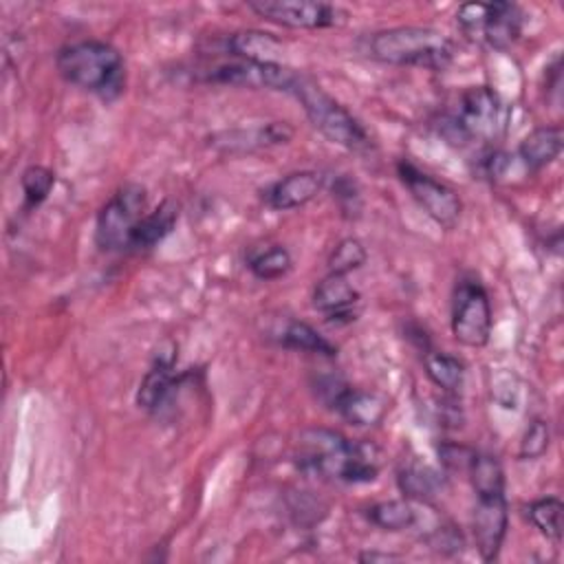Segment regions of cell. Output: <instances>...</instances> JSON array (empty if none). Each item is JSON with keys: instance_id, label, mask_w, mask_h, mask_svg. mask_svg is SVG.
Instances as JSON below:
<instances>
[{"instance_id": "cell-1", "label": "cell", "mask_w": 564, "mask_h": 564, "mask_svg": "<svg viewBox=\"0 0 564 564\" xmlns=\"http://www.w3.org/2000/svg\"><path fill=\"white\" fill-rule=\"evenodd\" d=\"M297 463L311 474L344 482H368L379 471L372 447L352 443L339 432L324 427L302 432Z\"/></svg>"}, {"instance_id": "cell-2", "label": "cell", "mask_w": 564, "mask_h": 564, "mask_svg": "<svg viewBox=\"0 0 564 564\" xmlns=\"http://www.w3.org/2000/svg\"><path fill=\"white\" fill-rule=\"evenodd\" d=\"M55 66L68 84L90 90L104 99L117 97L123 88V57L108 42L82 40L66 44L59 48Z\"/></svg>"}, {"instance_id": "cell-3", "label": "cell", "mask_w": 564, "mask_h": 564, "mask_svg": "<svg viewBox=\"0 0 564 564\" xmlns=\"http://www.w3.org/2000/svg\"><path fill=\"white\" fill-rule=\"evenodd\" d=\"M368 51L375 59L394 66H421L443 70L454 59V42L432 26H392L370 37Z\"/></svg>"}, {"instance_id": "cell-4", "label": "cell", "mask_w": 564, "mask_h": 564, "mask_svg": "<svg viewBox=\"0 0 564 564\" xmlns=\"http://www.w3.org/2000/svg\"><path fill=\"white\" fill-rule=\"evenodd\" d=\"M289 93L295 95V99L302 104L308 121L330 143H337L350 152H368L372 148V141H370L366 128L311 77L297 73Z\"/></svg>"}, {"instance_id": "cell-5", "label": "cell", "mask_w": 564, "mask_h": 564, "mask_svg": "<svg viewBox=\"0 0 564 564\" xmlns=\"http://www.w3.org/2000/svg\"><path fill=\"white\" fill-rule=\"evenodd\" d=\"M456 22L467 40L505 51L518 42L524 15L513 2H467L458 7Z\"/></svg>"}, {"instance_id": "cell-6", "label": "cell", "mask_w": 564, "mask_h": 564, "mask_svg": "<svg viewBox=\"0 0 564 564\" xmlns=\"http://www.w3.org/2000/svg\"><path fill=\"white\" fill-rule=\"evenodd\" d=\"M449 126L458 143L496 141L507 128V108L494 88L471 86L460 95L458 115Z\"/></svg>"}, {"instance_id": "cell-7", "label": "cell", "mask_w": 564, "mask_h": 564, "mask_svg": "<svg viewBox=\"0 0 564 564\" xmlns=\"http://www.w3.org/2000/svg\"><path fill=\"white\" fill-rule=\"evenodd\" d=\"M145 189L137 183H128L112 194V198L99 209L95 225V240L106 251L128 249L134 225L145 216Z\"/></svg>"}, {"instance_id": "cell-8", "label": "cell", "mask_w": 564, "mask_h": 564, "mask_svg": "<svg viewBox=\"0 0 564 564\" xmlns=\"http://www.w3.org/2000/svg\"><path fill=\"white\" fill-rule=\"evenodd\" d=\"M452 333L469 348H480L491 335V304L476 278H463L452 297Z\"/></svg>"}, {"instance_id": "cell-9", "label": "cell", "mask_w": 564, "mask_h": 564, "mask_svg": "<svg viewBox=\"0 0 564 564\" xmlns=\"http://www.w3.org/2000/svg\"><path fill=\"white\" fill-rule=\"evenodd\" d=\"M397 170H399V176H401L403 185L412 194V198L419 203V207L436 225H441L445 229H452L458 223L460 212H463V203L449 185H445V183L436 181L434 176L421 172L410 161H399Z\"/></svg>"}, {"instance_id": "cell-10", "label": "cell", "mask_w": 564, "mask_h": 564, "mask_svg": "<svg viewBox=\"0 0 564 564\" xmlns=\"http://www.w3.org/2000/svg\"><path fill=\"white\" fill-rule=\"evenodd\" d=\"M247 7L260 18L289 29H328L344 24L348 18L341 7L315 0H249Z\"/></svg>"}, {"instance_id": "cell-11", "label": "cell", "mask_w": 564, "mask_h": 564, "mask_svg": "<svg viewBox=\"0 0 564 564\" xmlns=\"http://www.w3.org/2000/svg\"><path fill=\"white\" fill-rule=\"evenodd\" d=\"M297 73L286 64H260L249 59H229L225 64L212 66L207 82L247 86V88H269V90H291Z\"/></svg>"}, {"instance_id": "cell-12", "label": "cell", "mask_w": 564, "mask_h": 564, "mask_svg": "<svg viewBox=\"0 0 564 564\" xmlns=\"http://www.w3.org/2000/svg\"><path fill=\"white\" fill-rule=\"evenodd\" d=\"M507 500L505 491L498 494H478L474 509V542L485 562L498 557L502 540L507 535Z\"/></svg>"}, {"instance_id": "cell-13", "label": "cell", "mask_w": 564, "mask_h": 564, "mask_svg": "<svg viewBox=\"0 0 564 564\" xmlns=\"http://www.w3.org/2000/svg\"><path fill=\"white\" fill-rule=\"evenodd\" d=\"M313 306L330 322H350L357 317L359 291L348 282L346 275L328 273L313 291Z\"/></svg>"}, {"instance_id": "cell-14", "label": "cell", "mask_w": 564, "mask_h": 564, "mask_svg": "<svg viewBox=\"0 0 564 564\" xmlns=\"http://www.w3.org/2000/svg\"><path fill=\"white\" fill-rule=\"evenodd\" d=\"M319 189H322V174H317L313 170H300V172H291L284 178L275 181L264 192V198L271 209L286 212V209L306 205L308 200H313L317 196Z\"/></svg>"}, {"instance_id": "cell-15", "label": "cell", "mask_w": 564, "mask_h": 564, "mask_svg": "<svg viewBox=\"0 0 564 564\" xmlns=\"http://www.w3.org/2000/svg\"><path fill=\"white\" fill-rule=\"evenodd\" d=\"M293 128L286 121H271L267 126H258L251 130H231L223 132L220 139L214 137L212 145L229 152H249L258 148H269V145H280L291 141Z\"/></svg>"}, {"instance_id": "cell-16", "label": "cell", "mask_w": 564, "mask_h": 564, "mask_svg": "<svg viewBox=\"0 0 564 564\" xmlns=\"http://www.w3.org/2000/svg\"><path fill=\"white\" fill-rule=\"evenodd\" d=\"M176 388V375H174V352H161L152 368L145 372L143 381L139 383L137 403L139 408L148 412H159L172 390Z\"/></svg>"}, {"instance_id": "cell-17", "label": "cell", "mask_w": 564, "mask_h": 564, "mask_svg": "<svg viewBox=\"0 0 564 564\" xmlns=\"http://www.w3.org/2000/svg\"><path fill=\"white\" fill-rule=\"evenodd\" d=\"M227 53L240 59L260 62V64H284V46L278 37L264 31H240L227 37Z\"/></svg>"}, {"instance_id": "cell-18", "label": "cell", "mask_w": 564, "mask_h": 564, "mask_svg": "<svg viewBox=\"0 0 564 564\" xmlns=\"http://www.w3.org/2000/svg\"><path fill=\"white\" fill-rule=\"evenodd\" d=\"M330 408L337 410L344 421H348L350 425H359V427L375 425L386 414V401L379 394L366 392V390H355L350 386H346L341 390V394L335 399V403Z\"/></svg>"}, {"instance_id": "cell-19", "label": "cell", "mask_w": 564, "mask_h": 564, "mask_svg": "<svg viewBox=\"0 0 564 564\" xmlns=\"http://www.w3.org/2000/svg\"><path fill=\"white\" fill-rule=\"evenodd\" d=\"M562 143H564V137L560 126H540V128H533L520 141L518 154L529 170H542L544 165L557 159V154L562 152Z\"/></svg>"}, {"instance_id": "cell-20", "label": "cell", "mask_w": 564, "mask_h": 564, "mask_svg": "<svg viewBox=\"0 0 564 564\" xmlns=\"http://www.w3.org/2000/svg\"><path fill=\"white\" fill-rule=\"evenodd\" d=\"M178 216V207L172 200H163L154 212L145 214L132 229L128 249L141 251L152 249L156 242H161L174 227Z\"/></svg>"}, {"instance_id": "cell-21", "label": "cell", "mask_w": 564, "mask_h": 564, "mask_svg": "<svg viewBox=\"0 0 564 564\" xmlns=\"http://www.w3.org/2000/svg\"><path fill=\"white\" fill-rule=\"evenodd\" d=\"M423 366L434 386L445 392H458L465 381V366L456 357L438 350H427L423 355Z\"/></svg>"}, {"instance_id": "cell-22", "label": "cell", "mask_w": 564, "mask_h": 564, "mask_svg": "<svg viewBox=\"0 0 564 564\" xmlns=\"http://www.w3.org/2000/svg\"><path fill=\"white\" fill-rule=\"evenodd\" d=\"M562 511L564 505L557 496H546L540 500H533L527 509L529 520L533 522V527L553 544H560L562 540Z\"/></svg>"}, {"instance_id": "cell-23", "label": "cell", "mask_w": 564, "mask_h": 564, "mask_svg": "<svg viewBox=\"0 0 564 564\" xmlns=\"http://www.w3.org/2000/svg\"><path fill=\"white\" fill-rule=\"evenodd\" d=\"M399 489L403 491V496L408 498H416V500H430L438 487H441V478L438 474L421 463H410L405 465L399 476Z\"/></svg>"}, {"instance_id": "cell-24", "label": "cell", "mask_w": 564, "mask_h": 564, "mask_svg": "<svg viewBox=\"0 0 564 564\" xmlns=\"http://www.w3.org/2000/svg\"><path fill=\"white\" fill-rule=\"evenodd\" d=\"M368 520L386 531H401L416 522V511L410 500H383L368 509Z\"/></svg>"}, {"instance_id": "cell-25", "label": "cell", "mask_w": 564, "mask_h": 564, "mask_svg": "<svg viewBox=\"0 0 564 564\" xmlns=\"http://www.w3.org/2000/svg\"><path fill=\"white\" fill-rule=\"evenodd\" d=\"M469 478L471 487L478 494H498L505 491V471L496 456L489 454H476L469 465Z\"/></svg>"}, {"instance_id": "cell-26", "label": "cell", "mask_w": 564, "mask_h": 564, "mask_svg": "<svg viewBox=\"0 0 564 564\" xmlns=\"http://www.w3.org/2000/svg\"><path fill=\"white\" fill-rule=\"evenodd\" d=\"M282 346L304 352H317V355H335V346L322 337L311 324L306 322H291L282 333Z\"/></svg>"}, {"instance_id": "cell-27", "label": "cell", "mask_w": 564, "mask_h": 564, "mask_svg": "<svg viewBox=\"0 0 564 564\" xmlns=\"http://www.w3.org/2000/svg\"><path fill=\"white\" fill-rule=\"evenodd\" d=\"M20 185H22V194H24V209L29 212V209L40 207L46 200V196L51 194V189L55 185V174L44 165H29L22 172Z\"/></svg>"}, {"instance_id": "cell-28", "label": "cell", "mask_w": 564, "mask_h": 564, "mask_svg": "<svg viewBox=\"0 0 564 564\" xmlns=\"http://www.w3.org/2000/svg\"><path fill=\"white\" fill-rule=\"evenodd\" d=\"M291 264H293L291 253L280 245L269 247L267 251H262L249 260L251 273L260 280H278L289 273Z\"/></svg>"}, {"instance_id": "cell-29", "label": "cell", "mask_w": 564, "mask_h": 564, "mask_svg": "<svg viewBox=\"0 0 564 564\" xmlns=\"http://www.w3.org/2000/svg\"><path fill=\"white\" fill-rule=\"evenodd\" d=\"M368 253L366 247L361 245V240L357 238H344L335 245V249L328 256V269L330 273H339V275H348L350 271L359 269L366 262Z\"/></svg>"}, {"instance_id": "cell-30", "label": "cell", "mask_w": 564, "mask_h": 564, "mask_svg": "<svg viewBox=\"0 0 564 564\" xmlns=\"http://www.w3.org/2000/svg\"><path fill=\"white\" fill-rule=\"evenodd\" d=\"M549 447V423L535 419L522 441H520V458H540Z\"/></svg>"}, {"instance_id": "cell-31", "label": "cell", "mask_w": 564, "mask_h": 564, "mask_svg": "<svg viewBox=\"0 0 564 564\" xmlns=\"http://www.w3.org/2000/svg\"><path fill=\"white\" fill-rule=\"evenodd\" d=\"M441 454V463L447 467V469H458V471H467L476 452L465 447V445H456V443H447L438 449Z\"/></svg>"}, {"instance_id": "cell-32", "label": "cell", "mask_w": 564, "mask_h": 564, "mask_svg": "<svg viewBox=\"0 0 564 564\" xmlns=\"http://www.w3.org/2000/svg\"><path fill=\"white\" fill-rule=\"evenodd\" d=\"M335 198L341 203L346 212L359 209V194L355 189V183H350L348 178H339V183L335 185Z\"/></svg>"}, {"instance_id": "cell-33", "label": "cell", "mask_w": 564, "mask_h": 564, "mask_svg": "<svg viewBox=\"0 0 564 564\" xmlns=\"http://www.w3.org/2000/svg\"><path fill=\"white\" fill-rule=\"evenodd\" d=\"M361 562H377V560H381V562H388V560H397L394 555H390V553H364L361 557H359Z\"/></svg>"}]
</instances>
